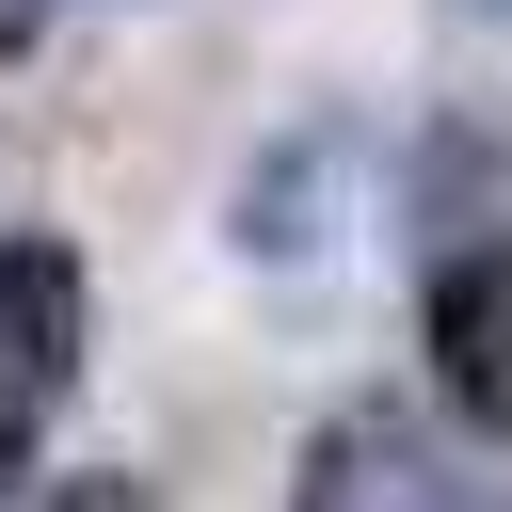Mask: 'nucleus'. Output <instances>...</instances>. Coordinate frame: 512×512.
<instances>
[{"mask_svg": "<svg viewBox=\"0 0 512 512\" xmlns=\"http://www.w3.org/2000/svg\"><path fill=\"white\" fill-rule=\"evenodd\" d=\"M16 48H32V0H0V64H16Z\"/></svg>", "mask_w": 512, "mask_h": 512, "instance_id": "423d86ee", "label": "nucleus"}, {"mask_svg": "<svg viewBox=\"0 0 512 512\" xmlns=\"http://www.w3.org/2000/svg\"><path fill=\"white\" fill-rule=\"evenodd\" d=\"M0 480H32V416L16 400H0Z\"/></svg>", "mask_w": 512, "mask_h": 512, "instance_id": "39448f33", "label": "nucleus"}, {"mask_svg": "<svg viewBox=\"0 0 512 512\" xmlns=\"http://www.w3.org/2000/svg\"><path fill=\"white\" fill-rule=\"evenodd\" d=\"M320 176H336V144H272L240 176V256H320Z\"/></svg>", "mask_w": 512, "mask_h": 512, "instance_id": "20e7f679", "label": "nucleus"}, {"mask_svg": "<svg viewBox=\"0 0 512 512\" xmlns=\"http://www.w3.org/2000/svg\"><path fill=\"white\" fill-rule=\"evenodd\" d=\"M480 16H512V0H480Z\"/></svg>", "mask_w": 512, "mask_h": 512, "instance_id": "0eeeda50", "label": "nucleus"}, {"mask_svg": "<svg viewBox=\"0 0 512 512\" xmlns=\"http://www.w3.org/2000/svg\"><path fill=\"white\" fill-rule=\"evenodd\" d=\"M416 336H432L448 416H464V432H512V240H464V256L432 272Z\"/></svg>", "mask_w": 512, "mask_h": 512, "instance_id": "f03ea898", "label": "nucleus"}, {"mask_svg": "<svg viewBox=\"0 0 512 512\" xmlns=\"http://www.w3.org/2000/svg\"><path fill=\"white\" fill-rule=\"evenodd\" d=\"M288 512H464V464L416 432V400H352V416H320Z\"/></svg>", "mask_w": 512, "mask_h": 512, "instance_id": "f257e3e1", "label": "nucleus"}, {"mask_svg": "<svg viewBox=\"0 0 512 512\" xmlns=\"http://www.w3.org/2000/svg\"><path fill=\"white\" fill-rule=\"evenodd\" d=\"M80 384V256L64 240H0V400H64Z\"/></svg>", "mask_w": 512, "mask_h": 512, "instance_id": "7ed1b4c3", "label": "nucleus"}]
</instances>
